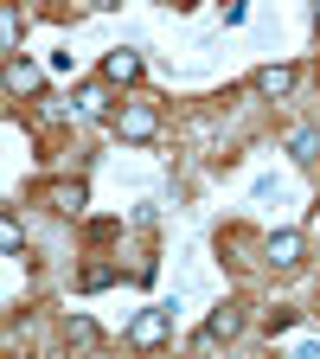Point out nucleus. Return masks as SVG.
<instances>
[{
	"label": "nucleus",
	"mask_w": 320,
	"mask_h": 359,
	"mask_svg": "<svg viewBox=\"0 0 320 359\" xmlns=\"http://www.w3.org/2000/svg\"><path fill=\"white\" fill-rule=\"evenodd\" d=\"M116 135H122V142H154V135H160V116H154L148 103H128V109L116 116Z\"/></svg>",
	"instance_id": "obj_1"
},
{
	"label": "nucleus",
	"mask_w": 320,
	"mask_h": 359,
	"mask_svg": "<svg viewBox=\"0 0 320 359\" xmlns=\"http://www.w3.org/2000/svg\"><path fill=\"white\" fill-rule=\"evenodd\" d=\"M167 334H173V314L167 308H141V314H134V327H128L134 346H160Z\"/></svg>",
	"instance_id": "obj_2"
},
{
	"label": "nucleus",
	"mask_w": 320,
	"mask_h": 359,
	"mask_svg": "<svg viewBox=\"0 0 320 359\" xmlns=\"http://www.w3.org/2000/svg\"><path fill=\"white\" fill-rule=\"evenodd\" d=\"M301 250H307V238H301V231H276V238H269V263H276V269H295V263H301Z\"/></svg>",
	"instance_id": "obj_3"
},
{
	"label": "nucleus",
	"mask_w": 320,
	"mask_h": 359,
	"mask_svg": "<svg viewBox=\"0 0 320 359\" xmlns=\"http://www.w3.org/2000/svg\"><path fill=\"white\" fill-rule=\"evenodd\" d=\"M237 327H244V314H237V308H231V302H224V308H218V314H211V321H205V327H199V346H211V340H231V334H237Z\"/></svg>",
	"instance_id": "obj_4"
},
{
	"label": "nucleus",
	"mask_w": 320,
	"mask_h": 359,
	"mask_svg": "<svg viewBox=\"0 0 320 359\" xmlns=\"http://www.w3.org/2000/svg\"><path fill=\"white\" fill-rule=\"evenodd\" d=\"M256 90H263V97H288V90H295V65H263Z\"/></svg>",
	"instance_id": "obj_5"
},
{
	"label": "nucleus",
	"mask_w": 320,
	"mask_h": 359,
	"mask_svg": "<svg viewBox=\"0 0 320 359\" xmlns=\"http://www.w3.org/2000/svg\"><path fill=\"white\" fill-rule=\"evenodd\" d=\"M103 77L109 83H134V77H141V58H134V52H109L103 58Z\"/></svg>",
	"instance_id": "obj_6"
},
{
	"label": "nucleus",
	"mask_w": 320,
	"mask_h": 359,
	"mask_svg": "<svg viewBox=\"0 0 320 359\" xmlns=\"http://www.w3.org/2000/svg\"><path fill=\"white\" fill-rule=\"evenodd\" d=\"M39 83H45V77H39V65H20V58L7 65V90H13V97H26V90H39Z\"/></svg>",
	"instance_id": "obj_7"
},
{
	"label": "nucleus",
	"mask_w": 320,
	"mask_h": 359,
	"mask_svg": "<svg viewBox=\"0 0 320 359\" xmlns=\"http://www.w3.org/2000/svg\"><path fill=\"white\" fill-rule=\"evenodd\" d=\"M288 154L295 161H320V128H295L288 135Z\"/></svg>",
	"instance_id": "obj_8"
},
{
	"label": "nucleus",
	"mask_w": 320,
	"mask_h": 359,
	"mask_svg": "<svg viewBox=\"0 0 320 359\" xmlns=\"http://www.w3.org/2000/svg\"><path fill=\"white\" fill-rule=\"evenodd\" d=\"M45 199H52L58 212H83V180H71V187H45Z\"/></svg>",
	"instance_id": "obj_9"
},
{
	"label": "nucleus",
	"mask_w": 320,
	"mask_h": 359,
	"mask_svg": "<svg viewBox=\"0 0 320 359\" xmlns=\"http://www.w3.org/2000/svg\"><path fill=\"white\" fill-rule=\"evenodd\" d=\"M103 109H109V90L103 83H83L77 90V116H103Z\"/></svg>",
	"instance_id": "obj_10"
},
{
	"label": "nucleus",
	"mask_w": 320,
	"mask_h": 359,
	"mask_svg": "<svg viewBox=\"0 0 320 359\" xmlns=\"http://www.w3.org/2000/svg\"><path fill=\"white\" fill-rule=\"evenodd\" d=\"M0 250H7V257H20V250H26V231H20L13 218H0Z\"/></svg>",
	"instance_id": "obj_11"
},
{
	"label": "nucleus",
	"mask_w": 320,
	"mask_h": 359,
	"mask_svg": "<svg viewBox=\"0 0 320 359\" xmlns=\"http://www.w3.org/2000/svg\"><path fill=\"white\" fill-rule=\"evenodd\" d=\"M0 45H7V52H20V7L0 13Z\"/></svg>",
	"instance_id": "obj_12"
},
{
	"label": "nucleus",
	"mask_w": 320,
	"mask_h": 359,
	"mask_svg": "<svg viewBox=\"0 0 320 359\" xmlns=\"http://www.w3.org/2000/svg\"><path fill=\"white\" fill-rule=\"evenodd\" d=\"M71 340H77V346H90V340H97V321H83V314H71Z\"/></svg>",
	"instance_id": "obj_13"
},
{
	"label": "nucleus",
	"mask_w": 320,
	"mask_h": 359,
	"mask_svg": "<svg viewBox=\"0 0 320 359\" xmlns=\"http://www.w3.org/2000/svg\"><path fill=\"white\" fill-rule=\"evenodd\" d=\"M83 7H90V13H109V7H122V0H83Z\"/></svg>",
	"instance_id": "obj_14"
},
{
	"label": "nucleus",
	"mask_w": 320,
	"mask_h": 359,
	"mask_svg": "<svg viewBox=\"0 0 320 359\" xmlns=\"http://www.w3.org/2000/svg\"><path fill=\"white\" fill-rule=\"evenodd\" d=\"M314 20H320V0H314Z\"/></svg>",
	"instance_id": "obj_15"
}]
</instances>
